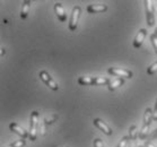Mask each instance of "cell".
Returning <instances> with one entry per match:
<instances>
[{
    "label": "cell",
    "instance_id": "484cf974",
    "mask_svg": "<svg viewBox=\"0 0 157 147\" xmlns=\"http://www.w3.org/2000/svg\"><path fill=\"white\" fill-rule=\"evenodd\" d=\"M155 34H157V29H155Z\"/></svg>",
    "mask_w": 157,
    "mask_h": 147
},
{
    "label": "cell",
    "instance_id": "8992f818",
    "mask_svg": "<svg viewBox=\"0 0 157 147\" xmlns=\"http://www.w3.org/2000/svg\"><path fill=\"white\" fill-rule=\"evenodd\" d=\"M80 13H82V9H80V7H78V6L72 9L71 18H70V23H69V29H70V31H76V29H77V24H78V19H79V16H80Z\"/></svg>",
    "mask_w": 157,
    "mask_h": 147
},
{
    "label": "cell",
    "instance_id": "d4e9b609",
    "mask_svg": "<svg viewBox=\"0 0 157 147\" xmlns=\"http://www.w3.org/2000/svg\"><path fill=\"white\" fill-rule=\"evenodd\" d=\"M5 54V49H1V56H4Z\"/></svg>",
    "mask_w": 157,
    "mask_h": 147
},
{
    "label": "cell",
    "instance_id": "6da1fadb",
    "mask_svg": "<svg viewBox=\"0 0 157 147\" xmlns=\"http://www.w3.org/2000/svg\"><path fill=\"white\" fill-rule=\"evenodd\" d=\"M151 120H153V111L151 109H146L145 111V115H144V125L141 130L139 131V138L140 139H145L148 135V131H149V127L150 123H151Z\"/></svg>",
    "mask_w": 157,
    "mask_h": 147
},
{
    "label": "cell",
    "instance_id": "ffe728a7",
    "mask_svg": "<svg viewBox=\"0 0 157 147\" xmlns=\"http://www.w3.org/2000/svg\"><path fill=\"white\" fill-rule=\"evenodd\" d=\"M150 41H151V44H153V47L154 49H155V51H156V53H157V34H151L150 35Z\"/></svg>",
    "mask_w": 157,
    "mask_h": 147
},
{
    "label": "cell",
    "instance_id": "cb8c5ba5",
    "mask_svg": "<svg viewBox=\"0 0 157 147\" xmlns=\"http://www.w3.org/2000/svg\"><path fill=\"white\" fill-rule=\"evenodd\" d=\"M155 137H157V130L155 131V133H154L153 136H151V138H155Z\"/></svg>",
    "mask_w": 157,
    "mask_h": 147
},
{
    "label": "cell",
    "instance_id": "9a60e30c",
    "mask_svg": "<svg viewBox=\"0 0 157 147\" xmlns=\"http://www.w3.org/2000/svg\"><path fill=\"white\" fill-rule=\"evenodd\" d=\"M110 79L105 78V77H95L94 79V85L95 86H101V85H109L110 84Z\"/></svg>",
    "mask_w": 157,
    "mask_h": 147
},
{
    "label": "cell",
    "instance_id": "52a82bcc",
    "mask_svg": "<svg viewBox=\"0 0 157 147\" xmlns=\"http://www.w3.org/2000/svg\"><path fill=\"white\" fill-rule=\"evenodd\" d=\"M93 123H94V126H96L97 128L100 130H102L105 135H107V136H111L112 133H113V131H112V129H111L110 127L105 123V122L102 120V119H94V121H93Z\"/></svg>",
    "mask_w": 157,
    "mask_h": 147
},
{
    "label": "cell",
    "instance_id": "277c9868",
    "mask_svg": "<svg viewBox=\"0 0 157 147\" xmlns=\"http://www.w3.org/2000/svg\"><path fill=\"white\" fill-rule=\"evenodd\" d=\"M107 72L112 76L119 77V78H131L132 77V72L130 70L122 68H109L107 69Z\"/></svg>",
    "mask_w": 157,
    "mask_h": 147
},
{
    "label": "cell",
    "instance_id": "30bf717a",
    "mask_svg": "<svg viewBox=\"0 0 157 147\" xmlns=\"http://www.w3.org/2000/svg\"><path fill=\"white\" fill-rule=\"evenodd\" d=\"M54 10H56V14L58 16V19L60 22H66L67 19V14H66V10H64L63 6L60 4V2H57L54 5Z\"/></svg>",
    "mask_w": 157,
    "mask_h": 147
},
{
    "label": "cell",
    "instance_id": "4316f807",
    "mask_svg": "<svg viewBox=\"0 0 157 147\" xmlns=\"http://www.w3.org/2000/svg\"><path fill=\"white\" fill-rule=\"evenodd\" d=\"M138 147H145V146H138Z\"/></svg>",
    "mask_w": 157,
    "mask_h": 147
},
{
    "label": "cell",
    "instance_id": "5b68a950",
    "mask_svg": "<svg viewBox=\"0 0 157 147\" xmlns=\"http://www.w3.org/2000/svg\"><path fill=\"white\" fill-rule=\"evenodd\" d=\"M39 76H40V78L42 79L43 82L45 83V84H47L48 86L50 87L52 91H58V90H59V86H58V84L54 82L53 79H52V77H51V76L49 75V74H48L45 70H42V72H40Z\"/></svg>",
    "mask_w": 157,
    "mask_h": 147
},
{
    "label": "cell",
    "instance_id": "2e32d148",
    "mask_svg": "<svg viewBox=\"0 0 157 147\" xmlns=\"http://www.w3.org/2000/svg\"><path fill=\"white\" fill-rule=\"evenodd\" d=\"M137 136H139L138 127H137V126H131V127L129 128V138L131 140H135L137 138Z\"/></svg>",
    "mask_w": 157,
    "mask_h": 147
},
{
    "label": "cell",
    "instance_id": "9c48e42d",
    "mask_svg": "<svg viewBox=\"0 0 157 147\" xmlns=\"http://www.w3.org/2000/svg\"><path fill=\"white\" fill-rule=\"evenodd\" d=\"M147 35V31L145 29H141L138 31V33H137L136 37H135V40H133V47L136 48V49H139L141 45H143V42L144 40H145V37H146Z\"/></svg>",
    "mask_w": 157,
    "mask_h": 147
},
{
    "label": "cell",
    "instance_id": "5bb4252c",
    "mask_svg": "<svg viewBox=\"0 0 157 147\" xmlns=\"http://www.w3.org/2000/svg\"><path fill=\"white\" fill-rule=\"evenodd\" d=\"M94 79L93 77H79L78 83L79 85L82 86H88V85H94Z\"/></svg>",
    "mask_w": 157,
    "mask_h": 147
},
{
    "label": "cell",
    "instance_id": "e0dca14e",
    "mask_svg": "<svg viewBox=\"0 0 157 147\" xmlns=\"http://www.w3.org/2000/svg\"><path fill=\"white\" fill-rule=\"evenodd\" d=\"M26 144V140L24 139V138H21V139L17 140V141H15V143H13L11 145H8V146L6 147H24Z\"/></svg>",
    "mask_w": 157,
    "mask_h": 147
},
{
    "label": "cell",
    "instance_id": "ba28073f",
    "mask_svg": "<svg viewBox=\"0 0 157 147\" xmlns=\"http://www.w3.org/2000/svg\"><path fill=\"white\" fill-rule=\"evenodd\" d=\"M9 129H10L13 133H17L18 136H21V138H24V139L27 138V137H29V133H27L24 128H21V126H18L17 123H14V122L10 123V125H9Z\"/></svg>",
    "mask_w": 157,
    "mask_h": 147
},
{
    "label": "cell",
    "instance_id": "8fae6325",
    "mask_svg": "<svg viewBox=\"0 0 157 147\" xmlns=\"http://www.w3.org/2000/svg\"><path fill=\"white\" fill-rule=\"evenodd\" d=\"M107 10L106 5H89L87 7V11L89 14H100Z\"/></svg>",
    "mask_w": 157,
    "mask_h": 147
},
{
    "label": "cell",
    "instance_id": "7a4b0ae2",
    "mask_svg": "<svg viewBox=\"0 0 157 147\" xmlns=\"http://www.w3.org/2000/svg\"><path fill=\"white\" fill-rule=\"evenodd\" d=\"M37 128H39V112L33 111L31 113V123H29V139L32 141L36 139Z\"/></svg>",
    "mask_w": 157,
    "mask_h": 147
},
{
    "label": "cell",
    "instance_id": "44dd1931",
    "mask_svg": "<svg viewBox=\"0 0 157 147\" xmlns=\"http://www.w3.org/2000/svg\"><path fill=\"white\" fill-rule=\"evenodd\" d=\"M129 136H125V137H123L121 140H120V143H119V145L117 147H125L127 145H128V141H129Z\"/></svg>",
    "mask_w": 157,
    "mask_h": 147
},
{
    "label": "cell",
    "instance_id": "ac0fdd59",
    "mask_svg": "<svg viewBox=\"0 0 157 147\" xmlns=\"http://www.w3.org/2000/svg\"><path fill=\"white\" fill-rule=\"evenodd\" d=\"M57 119H58L57 114H52V115H50V117H47V118L44 119V123H45V125H51V123H53Z\"/></svg>",
    "mask_w": 157,
    "mask_h": 147
},
{
    "label": "cell",
    "instance_id": "4fadbf2b",
    "mask_svg": "<svg viewBox=\"0 0 157 147\" xmlns=\"http://www.w3.org/2000/svg\"><path fill=\"white\" fill-rule=\"evenodd\" d=\"M123 83H124L123 78H117V79H114V80H111L110 84H109V90L115 91L118 87L122 86V85H123Z\"/></svg>",
    "mask_w": 157,
    "mask_h": 147
},
{
    "label": "cell",
    "instance_id": "7402d4cb",
    "mask_svg": "<svg viewBox=\"0 0 157 147\" xmlns=\"http://www.w3.org/2000/svg\"><path fill=\"white\" fill-rule=\"evenodd\" d=\"M153 120H156L157 121V100H156V103H155V109H154L153 111Z\"/></svg>",
    "mask_w": 157,
    "mask_h": 147
},
{
    "label": "cell",
    "instance_id": "3957f363",
    "mask_svg": "<svg viewBox=\"0 0 157 147\" xmlns=\"http://www.w3.org/2000/svg\"><path fill=\"white\" fill-rule=\"evenodd\" d=\"M145 6H146L147 24H148V26H154V24H155V15H154L153 2L150 0H145Z\"/></svg>",
    "mask_w": 157,
    "mask_h": 147
},
{
    "label": "cell",
    "instance_id": "7c38bea8",
    "mask_svg": "<svg viewBox=\"0 0 157 147\" xmlns=\"http://www.w3.org/2000/svg\"><path fill=\"white\" fill-rule=\"evenodd\" d=\"M29 8H31V1H24L23 2V6H21V19H25L29 15Z\"/></svg>",
    "mask_w": 157,
    "mask_h": 147
},
{
    "label": "cell",
    "instance_id": "603a6c76",
    "mask_svg": "<svg viewBox=\"0 0 157 147\" xmlns=\"http://www.w3.org/2000/svg\"><path fill=\"white\" fill-rule=\"evenodd\" d=\"M145 147H155V146H154L150 141H146V143H145Z\"/></svg>",
    "mask_w": 157,
    "mask_h": 147
},
{
    "label": "cell",
    "instance_id": "d6986e66",
    "mask_svg": "<svg viewBox=\"0 0 157 147\" xmlns=\"http://www.w3.org/2000/svg\"><path fill=\"white\" fill-rule=\"evenodd\" d=\"M157 72V61L156 62H154L153 65H150L148 68H147V74L148 75H153L155 72Z\"/></svg>",
    "mask_w": 157,
    "mask_h": 147
}]
</instances>
